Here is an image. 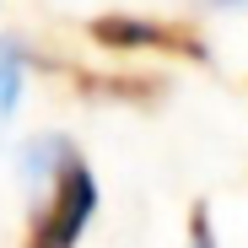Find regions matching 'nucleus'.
<instances>
[{
	"label": "nucleus",
	"instance_id": "nucleus-3",
	"mask_svg": "<svg viewBox=\"0 0 248 248\" xmlns=\"http://www.w3.org/2000/svg\"><path fill=\"white\" fill-rule=\"evenodd\" d=\"M22 81H27V49H22V38H0V124L16 113Z\"/></svg>",
	"mask_w": 248,
	"mask_h": 248
},
{
	"label": "nucleus",
	"instance_id": "nucleus-1",
	"mask_svg": "<svg viewBox=\"0 0 248 248\" xmlns=\"http://www.w3.org/2000/svg\"><path fill=\"white\" fill-rule=\"evenodd\" d=\"M22 173L38 189L22 248H76L87 221L97 216V178L87 168V156L65 135H38L22 151Z\"/></svg>",
	"mask_w": 248,
	"mask_h": 248
},
{
	"label": "nucleus",
	"instance_id": "nucleus-2",
	"mask_svg": "<svg viewBox=\"0 0 248 248\" xmlns=\"http://www.w3.org/2000/svg\"><path fill=\"white\" fill-rule=\"evenodd\" d=\"M87 38L108 54H178V60H194L205 65L211 49L205 38L184 22H156V16H130V11H108V16H92L87 22Z\"/></svg>",
	"mask_w": 248,
	"mask_h": 248
},
{
	"label": "nucleus",
	"instance_id": "nucleus-4",
	"mask_svg": "<svg viewBox=\"0 0 248 248\" xmlns=\"http://www.w3.org/2000/svg\"><path fill=\"white\" fill-rule=\"evenodd\" d=\"M189 248H216V232H211V205H194L189 211Z\"/></svg>",
	"mask_w": 248,
	"mask_h": 248
},
{
	"label": "nucleus",
	"instance_id": "nucleus-5",
	"mask_svg": "<svg viewBox=\"0 0 248 248\" xmlns=\"http://www.w3.org/2000/svg\"><path fill=\"white\" fill-rule=\"evenodd\" d=\"M205 6H216V11H232V6H243V0H205Z\"/></svg>",
	"mask_w": 248,
	"mask_h": 248
}]
</instances>
